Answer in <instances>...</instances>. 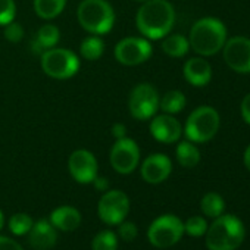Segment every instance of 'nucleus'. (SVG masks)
Returning <instances> with one entry per match:
<instances>
[{
  "instance_id": "obj_1",
  "label": "nucleus",
  "mask_w": 250,
  "mask_h": 250,
  "mask_svg": "<svg viewBox=\"0 0 250 250\" xmlns=\"http://www.w3.org/2000/svg\"><path fill=\"white\" fill-rule=\"evenodd\" d=\"M175 24V9L168 0H146L139 8L136 25L147 40H161Z\"/></svg>"
},
{
  "instance_id": "obj_2",
  "label": "nucleus",
  "mask_w": 250,
  "mask_h": 250,
  "mask_svg": "<svg viewBox=\"0 0 250 250\" xmlns=\"http://www.w3.org/2000/svg\"><path fill=\"white\" fill-rule=\"evenodd\" d=\"M227 39L228 36L225 24L218 18L206 17L193 24L188 36V43L190 49L205 58L213 56L221 52Z\"/></svg>"
},
{
  "instance_id": "obj_3",
  "label": "nucleus",
  "mask_w": 250,
  "mask_h": 250,
  "mask_svg": "<svg viewBox=\"0 0 250 250\" xmlns=\"http://www.w3.org/2000/svg\"><path fill=\"white\" fill-rule=\"evenodd\" d=\"M205 234L209 250H235L241 246L246 229L235 215H221L215 218Z\"/></svg>"
},
{
  "instance_id": "obj_4",
  "label": "nucleus",
  "mask_w": 250,
  "mask_h": 250,
  "mask_svg": "<svg viewBox=\"0 0 250 250\" xmlns=\"http://www.w3.org/2000/svg\"><path fill=\"white\" fill-rule=\"evenodd\" d=\"M80 25L90 34H107L115 25V11L107 0H83L77 9Z\"/></svg>"
},
{
  "instance_id": "obj_5",
  "label": "nucleus",
  "mask_w": 250,
  "mask_h": 250,
  "mask_svg": "<svg viewBox=\"0 0 250 250\" xmlns=\"http://www.w3.org/2000/svg\"><path fill=\"white\" fill-rule=\"evenodd\" d=\"M221 116L212 106L203 104L196 107L187 118L184 125V134L193 143H208L219 131Z\"/></svg>"
},
{
  "instance_id": "obj_6",
  "label": "nucleus",
  "mask_w": 250,
  "mask_h": 250,
  "mask_svg": "<svg viewBox=\"0 0 250 250\" xmlns=\"http://www.w3.org/2000/svg\"><path fill=\"white\" fill-rule=\"evenodd\" d=\"M42 69L55 80H68L80 71V59L69 49L52 47L42 53Z\"/></svg>"
},
{
  "instance_id": "obj_7",
  "label": "nucleus",
  "mask_w": 250,
  "mask_h": 250,
  "mask_svg": "<svg viewBox=\"0 0 250 250\" xmlns=\"http://www.w3.org/2000/svg\"><path fill=\"white\" fill-rule=\"evenodd\" d=\"M184 234V224L175 215H162L156 218L147 231V238L152 246L167 249L177 244Z\"/></svg>"
},
{
  "instance_id": "obj_8",
  "label": "nucleus",
  "mask_w": 250,
  "mask_h": 250,
  "mask_svg": "<svg viewBox=\"0 0 250 250\" xmlns=\"http://www.w3.org/2000/svg\"><path fill=\"white\" fill-rule=\"evenodd\" d=\"M159 100L161 97L158 90L149 83H142L137 84L130 93L128 110L137 121H147L152 119L158 112Z\"/></svg>"
},
{
  "instance_id": "obj_9",
  "label": "nucleus",
  "mask_w": 250,
  "mask_h": 250,
  "mask_svg": "<svg viewBox=\"0 0 250 250\" xmlns=\"http://www.w3.org/2000/svg\"><path fill=\"white\" fill-rule=\"evenodd\" d=\"M152 44L145 37H125L119 40L113 49L115 59L125 66L145 63L152 56Z\"/></svg>"
},
{
  "instance_id": "obj_10",
  "label": "nucleus",
  "mask_w": 250,
  "mask_h": 250,
  "mask_svg": "<svg viewBox=\"0 0 250 250\" xmlns=\"http://www.w3.org/2000/svg\"><path fill=\"white\" fill-rule=\"evenodd\" d=\"M110 165L122 175L131 174L140 164V147L136 140L130 137L119 139L113 143L110 149Z\"/></svg>"
},
{
  "instance_id": "obj_11",
  "label": "nucleus",
  "mask_w": 250,
  "mask_h": 250,
  "mask_svg": "<svg viewBox=\"0 0 250 250\" xmlns=\"http://www.w3.org/2000/svg\"><path fill=\"white\" fill-rule=\"evenodd\" d=\"M97 212L104 224L119 225L130 212V199L121 190H109L100 197Z\"/></svg>"
},
{
  "instance_id": "obj_12",
  "label": "nucleus",
  "mask_w": 250,
  "mask_h": 250,
  "mask_svg": "<svg viewBox=\"0 0 250 250\" xmlns=\"http://www.w3.org/2000/svg\"><path fill=\"white\" fill-rule=\"evenodd\" d=\"M222 56L228 68L237 74H250V39L234 36L227 39Z\"/></svg>"
},
{
  "instance_id": "obj_13",
  "label": "nucleus",
  "mask_w": 250,
  "mask_h": 250,
  "mask_svg": "<svg viewBox=\"0 0 250 250\" xmlns=\"http://www.w3.org/2000/svg\"><path fill=\"white\" fill-rule=\"evenodd\" d=\"M68 169L71 177L80 184H90L97 177L99 164L96 156L85 149H78L71 153L68 159Z\"/></svg>"
},
{
  "instance_id": "obj_14",
  "label": "nucleus",
  "mask_w": 250,
  "mask_h": 250,
  "mask_svg": "<svg viewBox=\"0 0 250 250\" xmlns=\"http://www.w3.org/2000/svg\"><path fill=\"white\" fill-rule=\"evenodd\" d=\"M149 130L152 137L164 145L177 143L183 136V127L180 121L169 113L153 116L149 125Z\"/></svg>"
},
{
  "instance_id": "obj_15",
  "label": "nucleus",
  "mask_w": 250,
  "mask_h": 250,
  "mask_svg": "<svg viewBox=\"0 0 250 250\" xmlns=\"http://www.w3.org/2000/svg\"><path fill=\"white\" fill-rule=\"evenodd\" d=\"M172 172V162L164 153H152L149 155L140 168L142 178L149 184H161L164 183Z\"/></svg>"
},
{
  "instance_id": "obj_16",
  "label": "nucleus",
  "mask_w": 250,
  "mask_h": 250,
  "mask_svg": "<svg viewBox=\"0 0 250 250\" xmlns=\"http://www.w3.org/2000/svg\"><path fill=\"white\" fill-rule=\"evenodd\" d=\"M183 74L186 81L193 87H205L212 80V66L203 56L191 58L184 63Z\"/></svg>"
},
{
  "instance_id": "obj_17",
  "label": "nucleus",
  "mask_w": 250,
  "mask_h": 250,
  "mask_svg": "<svg viewBox=\"0 0 250 250\" xmlns=\"http://www.w3.org/2000/svg\"><path fill=\"white\" fill-rule=\"evenodd\" d=\"M30 244L36 250H49L56 244L58 234L56 228L52 225V222L46 218L37 221L33 224L30 232H28Z\"/></svg>"
},
{
  "instance_id": "obj_18",
  "label": "nucleus",
  "mask_w": 250,
  "mask_h": 250,
  "mask_svg": "<svg viewBox=\"0 0 250 250\" xmlns=\"http://www.w3.org/2000/svg\"><path fill=\"white\" fill-rule=\"evenodd\" d=\"M50 222L56 229L74 231L81 224V213L74 206H59L52 212Z\"/></svg>"
},
{
  "instance_id": "obj_19",
  "label": "nucleus",
  "mask_w": 250,
  "mask_h": 250,
  "mask_svg": "<svg viewBox=\"0 0 250 250\" xmlns=\"http://www.w3.org/2000/svg\"><path fill=\"white\" fill-rule=\"evenodd\" d=\"M59 39H61V31L56 25H53V24L42 25L37 31L34 42L31 43L33 52L39 53L42 56L43 52H46L52 47H56Z\"/></svg>"
},
{
  "instance_id": "obj_20",
  "label": "nucleus",
  "mask_w": 250,
  "mask_h": 250,
  "mask_svg": "<svg viewBox=\"0 0 250 250\" xmlns=\"http://www.w3.org/2000/svg\"><path fill=\"white\" fill-rule=\"evenodd\" d=\"M162 50L171 58H183L190 50L188 39L183 34H168L162 40Z\"/></svg>"
},
{
  "instance_id": "obj_21",
  "label": "nucleus",
  "mask_w": 250,
  "mask_h": 250,
  "mask_svg": "<svg viewBox=\"0 0 250 250\" xmlns=\"http://www.w3.org/2000/svg\"><path fill=\"white\" fill-rule=\"evenodd\" d=\"M175 156L178 164L184 168H194L200 162V150L190 140H184L178 143L175 149Z\"/></svg>"
},
{
  "instance_id": "obj_22",
  "label": "nucleus",
  "mask_w": 250,
  "mask_h": 250,
  "mask_svg": "<svg viewBox=\"0 0 250 250\" xmlns=\"http://www.w3.org/2000/svg\"><path fill=\"white\" fill-rule=\"evenodd\" d=\"M186 104H187V99L184 93L180 90H169L159 100V109L164 113H169V115L180 113L186 107Z\"/></svg>"
},
{
  "instance_id": "obj_23",
  "label": "nucleus",
  "mask_w": 250,
  "mask_h": 250,
  "mask_svg": "<svg viewBox=\"0 0 250 250\" xmlns=\"http://www.w3.org/2000/svg\"><path fill=\"white\" fill-rule=\"evenodd\" d=\"M66 6V0H34V12L42 20L59 17Z\"/></svg>"
},
{
  "instance_id": "obj_24",
  "label": "nucleus",
  "mask_w": 250,
  "mask_h": 250,
  "mask_svg": "<svg viewBox=\"0 0 250 250\" xmlns=\"http://www.w3.org/2000/svg\"><path fill=\"white\" fill-rule=\"evenodd\" d=\"M103 52H104V42L94 34L84 39L80 44V53L85 61H97L102 58Z\"/></svg>"
},
{
  "instance_id": "obj_25",
  "label": "nucleus",
  "mask_w": 250,
  "mask_h": 250,
  "mask_svg": "<svg viewBox=\"0 0 250 250\" xmlns=\"http://www.w3.org/2000/svg\"><path fill=\"white\" fill-rule=\"evenodd\" d=\"M202 212L209 218H218L224 213L225 202L218 193H206L200 202Z\"/></svg>"
},
{
  "instance_id": "obj_26",
  "label": "nucleus",
  "mask_w": 250,
  "mask_h": 250,
  "mask_svg": "<svg viewBox=\"0 0 250 250\" xmlns=\"http://www.w3.org/2000/svg\"><path fill=\"white\" fill-rule=\"evenodd\" d=\"M118 249V237L112 231H100L91 241V250H116Z\"/></svg>"
},
{
  "instance_id": "obj_27",
  "label": "nucleus",
  "mask_w": 250,
  "mask_h": 250,
  "mask_svg": "<svg viewBox=\"0 0 250 250\" xmlns=\"http://www.w3.org/2000/svg\"><path fill=\"white\" fill-rule=\"evenodd\" d=\"M33 219L27 213H15L9 219V229L14 235H25L33 227Z\"/></svg>"
},
{
  "instance_id": "obj_28",
  "label": "nucleus",
  "mask_w": 250,
  "mask_h": 250,
  "mask_svg": "<svg viewBox=\"0 0 250 250\" xmlns=\"http://www.w3.org/2000/svg\"><path fill=\"white\" fill-rule=\"evenodd\" d=\"M208 229V222L202 216H191L184 224V232L191 237H202Z\"/></svg>"
},
{
  "instance_id": "obj_29",
  "label": "nucleus",
  "mask_w": 250,
  "mask_h": 250,
  "mask_svg": "<svg viewBox=\"0 0 250 250\" xmlns=\"http://www.w3.org/2000/svg\"><path fill=\"white\" fill-rule=\"evenodd\" d=\"M17 5L14 0H0V25H6L15 20Z\"/></svg>"
},
{
  "instance_id": "obj_30",
  "label": "nucleus",
  "mask_w": 250,
  "mask_h": 250,
  "mask_svg": "<svg viewBox=\"0 0 250 250\" xmlns=\"http://www.w3.org/2000/svg\"><path fill=\"white\" fill-rule=\"evenodd\" d=\"M5 37L11 43H20L24 39V28L21 24L12 21L5 25Z\"/></svg>"
},
{
  "instance_id": "obj_31",
  "label": "nucleus",
  "mask_w": 250,
  "mask_h": 250,
  "mask_svg": "<svg viewBox=\"0 0 250 250\" xmlns=\"http://www.w3.org/2000/svg\"><path fill=\"white\" fill-rule=\"evenodd\" d=\"M118 234L119 237L124 240V241H133L137 234H139V228L134 222H130V221H122L119 224V229H118Z\"/></svg>"
},
{
  "instance_id": "obj_32",
  "label": "nucleus",
  "mask_w": 250,
  "mask_h": 250,
  "mask_svg": "<svg viewBox=\"0 0 250 250\" xmlns=\"http://www.w3.org/2000/svg\"><path fill=\"white\" fill-rule=\"evenodd\" d=\"M240 113H241L243 121L247 125H250V93L243 97L241 104H240Z\"/></svg>"
},
{
  "instance_id": "obj_33",
  "label": "nucleus",
  "mask_w": 250,
  "mask_h": 250,
  "mask_svg": "<svg viewBox=\"0 0 250 250\" xmlns=\"http://www.w3.org/2000/svg\"><path fill=\"white\" fill-rule=\"evenodd\" d=\"M0 250H24V249L15 240L5 237V235H0Z\"/></svg>"
},
{
  "instance_id": "obj_34",
  "label": "nucleus",
  "mask_w": 250,
  "mask_h": 250,
  "mask_svg": "<svg viewBox=\"0 0 250 250\" xmlns=\"http://www.w3.org/2000/svg\"><path fill=\"white\" fill-rule=\"evenodd\" d=\"M112 136L115 137V140L127 137V127H125V125L121 124V122L113 124V127H112Z\"/></svg>"
},
{
  "instance_id": "obj_35",
  "label": "nucleus",
  "mask_w": 250,
  "mask_h": 250,
  "mask_svg": "<svg viewBox=\"0 0 250 250\" xmlns=\"http://www.w3.org/2000/svg\"><path fill=\"white\" fill-rule=\"evenodd\" d=\"M93 184H94L96 190H99V191H106L109 187V181L104 177H96L93 180Z\"/></svg>"
},
{
  "instance_id": "obj_36",
  "label": "nucleus",
  "mask_w": 250,
  "mask_h": 250,
  "mask_svg": "<svg viewBox=\"0 0 250 250\" xmlns=\"http://www.w3.org/2000/svg\"><path fill=\"white\" fill-rule=\"evenodd\" d=\"M243 162H244V165H246V168L250 171V145L246 147V150H244V155H243Z\"/></svg>"
},
{
  "instance_id": "obj_37",
  "label": "nucleus",
  "mask_w": 250,
  "mask_h": 250,
  "mask_svg": "<svg viewBox=\"0 0 250 250\" xmlns=\"http://www.w3.org/2000/svg\"><path fill=\"white\" fill-rule=\"evenodd\" d=\"M3 224H5V215H3L2 210H0V229L3 228Z\"/></svg>"
},
{
  "instance_id": "obj_38",
  "label": "nucleus",
  "mask_w": 250,
  "mask_h": 250,
  "mask_svg": "<svg viewBox=\"0 0 250 250\" xmlns=\"http://www.w3.org/2000/svg\"><path fill=\"white\" fill-rule=\"evenodd\" d=\"M136 2H146V0H136Z\"/></svg>"
}]
</instances>
